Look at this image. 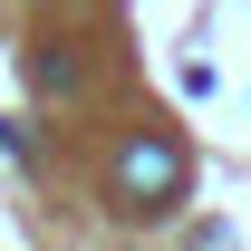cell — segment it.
Returning a JSON list of instances; mask_svg holds the SVG:
<instances>
[{
    "mask_svg": "<svg viewBox=\"0 0 251 251\" xmlns=\"http://www.w3.org/2000/svg\"><path fill=\"white\" fill-rule=\"evenodd\" d=\"M174 193H184V145H174V135H135V145L116 155V203L135 222H155Z\"/></svg>",
    "mask_w": 251,
    "mask_h": 251,
    "instance_id": "cell-1",
    "label": "cell"
},
{
    "mask_svg": "<svg viewBox=\"0 0 251 251\" xmlns=\"http://www.w3.org/2000/svg\"><path fill=\"white\" fill-rule=\"evenodd\" d=\"M39 87L68 97V87H77V58H68V49H39Z\"/></svg>",
    "mask_w": 251,
    "mask_h": 251,
    "instance_id": "cell-2",
    "label": "cell"
}]
</instances>
